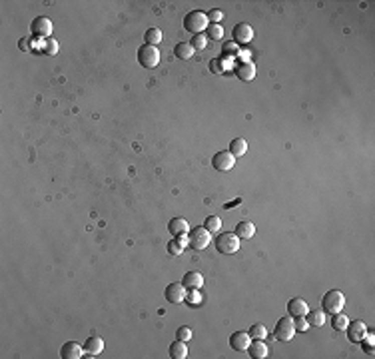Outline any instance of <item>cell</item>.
<instances>
[{
  "label": "cell",
  "mask_w": 375,
  "mask_h": 359,
  "mask_svg": "<svg viewBox=\"0 0 375 359\" xmlns=\"http://www.w3.org/2000/svg\"><path fill=\"white\" fill-rule=\"evenodd\" d=\"M234 164H236V158H234L228 150L218 152V154H214V158H212V166H214L218 172H228V170L234 168Z\"/></svg>",
  "instance_id": "9c48e42d"
},
{
  "label": "cell",
  "mask_w": 375,
  "mask_h": 359,
  "mask_svg": "<svg viewBox=\"0 0 375 359\" xmlns=\"http://www.w3.org/2000/svg\"><path fill=\"white\" fill-rule=\"evenodd\" d=\"M174 54H176V58H180V60H190V58L194 56V48H192L190 42H178V44L174 46Z\"/></svg>",
  "instance_id": "cb8c5ba5"
},
{
  "label": "cell",
  "mask_w": 375,
  "mask_h": 359,
  "mask_svg": "<svg viewBox=\"0 0 375 359\" xmlns=\"http://www.w3.org/2000/svg\"><path fill=\"white\" fill-rule=\"evenodd\" d=\"M186 287L182 285V281H172L168 287H166V291H164V295H166V299L170 301V303H182L184 299H186Z\"/></svg>",
  "instance_id": "30bf717a"
},
{
  "label": "cell",
  "mask_w": 375,
  "mask_h": 359,
  "mask_svg": "<svg viewBox=\"0 0 375 359\" xmlns=\"http://www.w3.org/2000/svg\"><path fill=\"white\" fill-rule=\"evenodd\" d=\"M250 335H252V339H266L268 337V329H266L264 323H254L250 327Z\"/></svg>",
  "instance_id": "f546056e"
},
{
  "label": "cell",
  "mask_w": 375,
  "mask_h": 359,
  "mask_svg": "<svg viewBox=\"0 0 375 359\" xmlns=\"http://www.w3.org/2000/svg\"><path fill=\"white\" fill-rule=\"evenodd\" d=\"M236 76L242 80V82H252L256 78V66L252 62H240L236 66Z\"/></svg>",
  "instance_id": "2e32d148"
},
{
  "label": "cell",
  "mask_w": 375,
  "mask_h": 359,
  "mask_svg": "<svg viewBox=\"0 0 375 359\" xmlns=\"http://www.w3.org/2000/svg\"><path fill=\"white\" fill-rule=\"evenodd\" d=\"M343 307H345V295H343V291H339V289H329V291H325V295L321 297V309H323L325 313H329V315L339 313Z\"/></svg>",
  "instance_id": "6da1fadb"
},
{
  "label": "cell",
  "mask_w": 375,
  "mask_h": 359,
  "mask_svg": "<svg viewBox=\"0 0 375 359\" xmlns=\"http://www.w3.org/2000/svg\"><path fill=\"white\" fill-rule=\"evenodd\" d=\"M144 40L148 46H156L162 42V30L160 28H148L146 34H144Z\"/></svg>",
  "instance_id": "d4e9b609"
},
{
  "label": "cell",
  "mask_w": 375,
  "mask_h": 359,
  "mask_svg": "<svg viewBox=\"0 0 375 359\" xmlns=\"http://www.w3.org/2000/svg\"><path fill=\"white\" fill-rule=\"evenodd\" d=\"M295 335V325H293V317L291 315H283L278 319L276 329H274V337L278 341H289Z\"/></svg>",
  "instance_id": "52a82bcc"
},
{
  "label": "cell",
  "mask_w": 375,
  "mask_h": 359,
  "mask_svg": "<svg viewBox=\"0 0 375 359\" xmlns=\"http://www.w3.org/2000/svg\"><path fill=\"white\" fill-rule=\"evenodd\" d=\"M345 331H347V339L351 343H361L367 337V327L363 321H349Z\"/></svg>",
  "instance_id": "ba28073f"
},
{
  "label": "cell",
  "mask_w": 375,
  "mask_h": 359,
  "mask_svg": "<svg viewBox=\"0 0 375 359\" xmlns=\"http://www.w3.org/2000/svg\"><path fill=\"white\" fill-rule=\"evenodd\" d=\"M182 285L190 291H198V289L204 287V275L200 271H188L182 277Z\"/></svg>",
  "instance_id": "5bb4252c"
},
{
  "label": "cell",
  "mask_w": 375,
  "mask_h": 359,
  "mask_svg": "<svg viewBox=\"0 0 375 359\" xmlns=\"http://www.w3.org/2000/svg\"><path fill=\"white\" fill-rule=\"evenodd\" d=\"M240 54V44H236L234 40H228L222 44V56L224 58H236Z\"/></svg>",
  "instance_id": "484cf974"
},
{
  "label": "cell",
  "mask_w": 375,
  "mask_h": 359,
  "mask_svg": "<svg viewBox=\"0 0 375 359\" xmlns=\"http://www.w3.org/2000/svg\"><path fill=\"white\" fill-rule=\"evenodd\" d=\"M30 34L32 38H38V40H48L50 34H52V22L50 18L46 16H36L32 22H30Z\"/></svg>",
  "instance_id": "5b68a950"
},
{
  "label": "cell",
  "mask_w": 375,
  "mask_h": 359,
  "mask_svg": "<svg viewBox=\"0 0 375 359\" xmlns=\"http://www.w3.org/2000/svg\"><path fill=\"white\" fill-rule=\"evenodd\" d=\"M287 311H289L291 317H305V313L309 311V307H307V301H305V299L293 297V299L287 301Z\"/></svg>",
  "instance_id": "4fadbf2b"
},
{
  "label": "cell",
  "mask_w": 375,
  "mask_h": 359,
  "mask_svg": "<svg viewBox=\"0 0 375 359\" xmlns=\"http://www.w3.org/2000/svg\"><path fill=\"white\" fill-rule=\"evenodd\" d=\"M138 62L144 68H156L160 64V50L156 46H148V44L140 46L138 48Z\"/></svg>",
  "instance_id": "8992f818"
},
{
  "label": "cell",
  "mask_w": 375,
  "mask_h": 359,
  "mask_svg": "<svg viewBox=\"0 0 375 359\" xmlns=\"http://www.w3.org/2000/svg\"><path fill=\"white\" fill-rule=\"evenodd\" d=\"M176 339H182V341H190L192 339V329L188 325H182L176 329Z\"/></svg>",
  "instance_id": "e575fe53"
},
{
  "label": "cell",
  "mask_w": 375,
  "mask_h": 359,
  "mask_svg": "<svg viewBox=\"0 0 375 359\" xmlns=\"http://www.w3.org/2000/svg\"><path fill=\"white\" fill-rule=\"evenodd\" d=\"M305 321L309 327H321L325 323V311L323 309H313L305 313Z\"/></svg>",
  "instance_id": "44dd1931"
},
{
  "label": "cell",
  "mask_w": 375,
  "mask_h": 359,
  "mask_svg": "<svg viewBox=\"0 0 375 359\" xmlns=\"http://www.w3.org/2000/svg\"><path fill=\"white\" fill-rule=\"evenodd\" d=\"M347 323H349V319H347L345 313L339 311V313H333V315H331V327H333L335 331H345Z\"/></svg>",
  "instance_id": "4316f807"
},
{
  "label": "cell",
  "mask_w": 375,
  "mask_h": 359,
  "mask_svg": "<svg viewBox=\"0 0 375 359\" xmlns=\"http://www.w3.org/2000/svg\"><path fill=\"white\" fill-rule=\"evenodd\" d=\"M250 343H252V335L246 333V331H236V333L230 337V345H232V349H236V351H248Z\"/></svg>",
  "instance_id": "7c38bea8"
},
{
  "label": "cell",
  "mask_w": 375,
  "mask_h": 359,
  "mask_svg": "<svg viewBox=\"0 0 375 359\" xmlns=\"http://www.w3.org/2000/svg\"><path fill=\"white\" fill-rule=\"evenodd\" d=\"M293 325H295V329H299V331H305L309 325H307V321H305V317H293Z\"/></svg>",
  "instance_id": "8d00e7d4"
},
{
  "label": "cell",
  "mask_w": 375,
  "mask_h": 359,
  "mask_svg": "<svg viewBox=\"0 0 375 359\" xmlns=\"http://www.w3.org/2000/svg\"><path fill=\"white\" fill-rule=\"evenodd\" d=\"M206 36L212 38V40H222V38H224V28H222V24H210V26L206 28Z\"/></svg>",
  "instance_id": "f1b7e54d"
},
{
  "label": "cell",
  "mask_w": 375,
  "mask_h": 359,
  "mask_svg": "<svg viewBox=\"0 0 375 359\" xmlns=\"http://www.w3.org/2000/svg\"><path fill=\"white\" fill-rule=\"evenodd\" d=\"M18 48H20L22 52H28V50L32 48V42H30V38H20V40H18Z\"/></svg>",
  "instance_id": "74e56055"
},
{
  "label": "cell",
  "mask_w": 375,
  "mask_h": 359,
  "mask_svg": "<svg viewBox=\"0 0 375 359\" xmlns=\"http://www.w3.org/2000/svg\"><path fill=\"white\" fill-rule=\"evenodd\" d=\"M240 240H250V238H254V234H256V226L252 224V222H240L238 226H236V232H234Z\"/></svg>",
  "instance_id": "ffe728a7"
},
{
  "label": "cell",
  "mask_w": 375,
  "mask_h": 359,
  "mask_svg": "<svg viewBox=\"0 0 375 359\" xmlns=\"http://www.w3.org/2000/svg\"><path fill=\"white\" fill-rule=\"evenodd\" d=\"M216 250L220 254H226V256H232L240 250V238L234 234V232H224L216 238Z\"/></svg>",
  "instance_id": "277c9868"
},
{
  "label": "cell",
  "mask_w": 375,
  "mask_h": 359,
  "mask_svg": "<svg viewBox=\"0 0 375 359\" xmlns=\"http://www.w3.org/2000/svg\"><path fill=\"white\" fill-rule=\"evenodd\" d=\"M186 244H188V238H186V240H174V242H170V244H168V252H170L172 256H180Z\"/></svg>",
  "instance_id": "4dcf8cb0"
},
{
  "label": "cell",
  "mask_w": 375,
  "mask_h": 359,
  "mask_svg": "<svg viewBox=\"0 0 375 359\" xmlns=\"http://www.w3.org/2000/svg\"><path fill=\"white\" fill-rule=\"evenodd\" d=\"M206 16H208L210 24H220V20H224V12H222V10H218V8H214V10L206 12Z\"/></svg>",
  "instance_id": "836d02e7"
},
{
  "label": "cell",
  "mask_w": 375,
  "mask_h": 359,
  "mask_svg": "<svg viewBox=\"0 0 375 359\" xmlns=\"http://www.w3.org/2000/svg\"><path fill=\"white\" fill-rule=\"evenodd\" d=\"M248 353H250L254 359H266L268 355H270V349H268V345H266L262 339H256V341L250 343Z\"/></svg>",
  "instance_id": "d6986e66"
},
{
  "label": "cell",
  "mask_w": 375,
  "mask_h": 359,
  "mask_svg": "<svg viewBox=\"0 0 375 359\" xmlns=\"http://www.w3.org/2000/svg\"><path fill=\"white\" fill-rule=\"evenodd\" d=\"M170 357L172 359H186L188 357V345L186 341L182 339H176L172 345H170Z\"/></svg>",
  "instance_id": "603a6c76"
},
{
  "label": "cell",
  "mask_w": 375,
  "mask_h": 359,
  "mask_svg": "<svg viewBox=\"0 0 375 359\" xmlns=\"http://www.w3.org/2000/svg\"><path fill=\"white\" fill-rule=\"evenodd\" d=\"M42 50H44V54L54 56V54L58 52V42H56L54 38H48V40H44V42H42Z\"/></svg>",
  "instance_id": "d6a6232c"
},
{
  "label": "cell",
  "mask_w": 375,
  "mask_h": 359,
  "mask_svg": "<svg viewBox=\"0 0 375 359\" xmlns=\"http://www.w3.org/2000/svg\"><path fill=\"white\" fill-rule=\"evenodd\" d=\"M204 228H206L210 234H216V232H220V230H222V220H220L218 216H210V218H206Z\"/></svg>",
  "instance_id": "83f0119b"
},
{
  "label": "cell",
  "mask_w": 375,
  "mask_h": 359,
  "mask_svg": "<svg viewBox=\"0 0 375 359\" xmlns=\"http://www.w3.org/2000/svg\"><path fill=\"white\" fill-rule=\"evenodd\" d=\"M234 42L236 44H246V42H250L252 38H254V28L250 26V24H246V22H240V24H236L234 26Z\"/></svg>",
  "instance_id": "8fae6325"
},
{
  "label": "cell",
  "mask_w": 375,
  "mask_h": 359,
  "mask_svg": "<svg viewBox=\"0 0 375 359\" xmlns=\"http://www.w3.org/2000/svg\"><path fill=\"white\" fill-rule=\"evenodd\" d=\"M102 349H104V341H102V337H98V335H90V337L86 339V343H84V353H86L88 357L100 355Z\"/></svg>",
  "instance_id": "e0dca14e"
},
{
  "label": "cell",
  "mask_w": 375,
  "mask_h": 359,
  "mask_svg": "<svg viewBox=\"0 0 375 359\" xmlns=\"http://www.w3.org/2000/svg\"><path fill=\"white\" fill-rule=\"evenodd\" d=\"M168 230H170L172 236L180 238V236H184V234L190 232V226H188V222L184 218H172L170 224H168Z\"/></svg>",
  "instance_id": "ac0fdd59"
},
{
  "label": "cell",
  "mask_w": 375,
  "mask_h": 359,
  "mask_svg": "<svg viewBox=\"0 0 375 359\" xmlns=\"http://www.w3.org/2000/svg\"><path fill=\"white\" fill-rule=\"evenodd\" d=\"M210 70H212L214 74L224 72V60H222V58H212V60H210Z\"/></svg>",
  "instance_id": "d590c367"
},
{
  "label": "cell",
  "mask_w": 375,
  "mask_h": 359,
  "mask_svg": "<svg viewBox=\"0 0 375 359\" xmlns=\"http://www.w3.org/2000/svg\"><path fill=\"white\" fill-rule=\"evenodd\" d=\"M210 242H212V234H210L204 226H200V228H190V232H188V246H190L192 250H196V252L206 250V248L210 246Z\"/></svg>",
  "instance_id": "3957f363"
},
{
  "label": "cell",
  "mask_w": 375,
  "mask_h": 359,
  "mask_svg": "<svg viewBox=\"0 0 375 359\" xmlns=\"http://www.w3.org/2000/svg\"><path fill=\"white\" fill-rule=\"evenodd\" d=\"M208 26H210V20H208L206 12H202V10H192L184 18V28L192 34H204V30Z\"/></svg>",
  "instance_id": "7a4b0ae2"
},
{
  "label": "cell",
  "mask_w": 375,
  "mask_h": 359,
  "mask_svg": "<svg viewBox=\"0 0 375 359\" xmlns=\"http://www.w3.org/2000/svg\"><path fill=\"white\" fill-rule=\"evenodd\" d=\"M84 355V347H80L76 341H66L60 347V357L62 359H80Z\"/></svg>",
  "instance_id": "9a60e30c"
},
{
  "label": "cell",
  "mask_w": 375,
  "mask_h": 359,
  "mask_svg": "<svg viewBox=\"0 0 375 359\" xmlns=\"http://www.w3.org/2000/svg\"><path fill=\"white\" fill-rule=\"evenodd\" d=\"M190 44H192L194 50H204V48L208 46V36H204V34H194Z\"/></svg>",
  "instance_id": "1f68e13d"
},
{
  "label": "cell",
  "mask_w": 375,
  "mask_h": 359,
  "mask_svg": "<svg viewBox=\"0 0 375 359\" xmlns=\"http://www.w3.org/2000/svg\"><path fill=\"white\" fill-rule=\"evenodd\" d=\"M234 158H242L246 152H248V142L244 140V138H234L232 142H230V150H228Z\"/></svg>",
  "instance_id": "7402d4cb"
}]
</instances>
